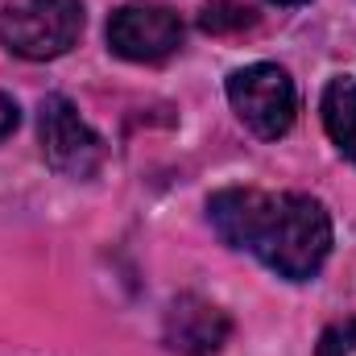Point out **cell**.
<instances>
[{"label": "cell", "instance_id": "cell-1", "mask_svg": "<svg viewBox=\"0 0 356 356\" xmlns=\"http://www.w3.org/2000/svg\"><path fill=\"white\" fill-rule=\"evenodd\" d=\"M207 216L224 245L253 253L286 282L315 277L332 253V216L311 195H266L253 186H232L207 199Z\"/></svg>", "mask_w": 356, "mask_h": 356}, {"label": "cell", "instance_id": "cell-2", "mask_svg": "<svg viewBox=\"0 0 356 356\" xmlns=\"http://www.w3.org/2000/svg\"><path fill=\"white\" fill-rule=\"evenodd\" d=\"M83 33L79 0H8L0 8V42L8 54L29 63L63 58Z\"/></svg>", "mask_w": 356, "mask_h": 356}, {"label": "cell", "instance_id": "cell-3", "mask_svg": "<svg viewBox=\"0 0 356 356\" xmlns=\"http://www.w3.org/2000/svg\"><path fill=\"white\" fill-rule=\"evenodd\" d=\"M228 99H232L236 116L266 141H277L290 133L294 108H298L290 75L273 63H253V67L236 71L228 79Z\"/></svg>", "mask_w": 356, "mask_h": 356}, {"label": "cell", "instance_id": "cell-4", "mask_svg": "<svg viewBox=\"0 0 356 356\" xmlns=\"http://www.w3.org/2000/svg\"><path fill=\"white\" fill-rule=\"evenodd\" d=\"M38 129H42V154H46V162L63 178H79L83 182V178H91L104 166V141H99V133L79 116V108L67 95H46L42 99Z\"/></svg>", "mask_w": 356, "mask_h": 356}, {"label": "cell", "instance_id": "cell-5", "mask_svg": "<svg viewBox=\"0 0 356 356\" xmlns=\"http://www.w3.org/2000/svg\"><path fill=\"white\" fill-rule=\"evenodd\" d=\"M108 46L129 63H162L182 46V21L162 4H124L108 21Z\"/></svg>", "mask_w": 356, "mask_h": 356}, {"label": "cell", "instance_id": "cell-6", "mask_svg": "<svg viewBox=\"0 0 356 356\" xmlns=\"http://www.w3.org/2000/svg\"><path fill=\"white\" fill-rule=\"evenodd\" d=\"M228 332H232L228 311H220L207 298L182 294L166 311V332L162 336H166V348L178 356H216L224 348Z\"/></svg>", "mask_w": 356, "mask_h": 356}, {"label": "cell", "instance_id": "cell-7", "mask_svg": "<svg viewBox=\"0 0 356 356\" xmlns=\"http://www.w3.org/2000/svg\"><path fill=\"white\" fill-rule=\"evenodd\" d=\"M323 129L332 137V145L356 162V79L353 75H336L323 88Z\"/></svg>", "mask_w": 356, "mask_h": 356}, {"label": "cell", "instance_id": "cell-8", "mask_svg": "<svg viewBox=\"0 0 356 356\" xmlns=\"http://www.w3.org/2000/svg\"><path fill=\"white\" fill-rule=\"evenodd\" d=\"M315 356H356V319H340L319 336Z\"/></svg>", "mask_w": 356, "mask_h": 356}, {"label": "cell", "instance_id": "cell-9", "mask_svg": "<svg viewBox=\"0 0 356 356\" xmlns=\"http://www.w3.org/2000/svg\"><path fill=\"white\" fill-rule=\"evenodd\" d=\"M17 120H21V116H17V104H13V99L0 91V141H4V137L17 129Z\"/></svg>", "mask_w": 356, "mask_h": 356}, {"label": "cell", "instance_id": "cell-10", "mask_svg": "<svg viewBox=\"0 0 356 356\" xmlns=\"http://www.w3.org/2000/svg\"><path fill=\"white\" fill-rule=\"evenodd\" d=\"M273 4H307V0H273Z\"/></svg>", "mask_w": 356, "mask_h": 356}]
</instances>
